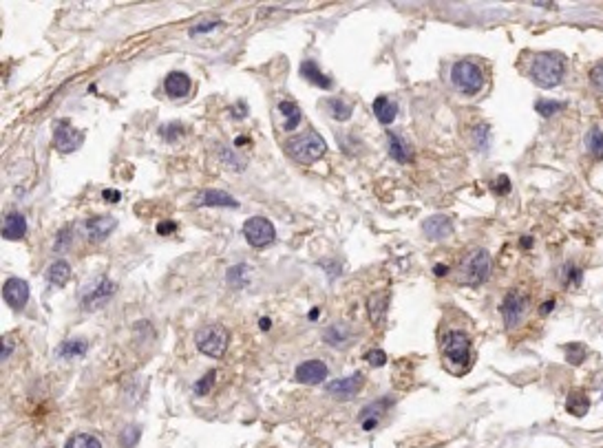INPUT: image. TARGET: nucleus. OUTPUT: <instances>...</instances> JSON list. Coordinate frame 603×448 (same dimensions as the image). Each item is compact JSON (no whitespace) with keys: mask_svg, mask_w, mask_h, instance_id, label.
<instances>
[{"mask_svg":"<svg viewBox=\"0 0 603 448\" xmlns=\"http://www.w3.org/2000/svg\"><path fill=\"white\" fill-rule=\"evenodd\" d=\"M327 378V365L323 360H305L296 367V380L300 384H321Z\"/></svg>","mask_w":603,"mask_h":448,"instance_id":"nucleus-14","label":"nucleus"},{"mask_svg":"<svg viewBox=\"0 0 603 448\" xmlns=\"http://www.w3.org/2000/svg\"><path fill=\"white\" fill-rule=\"evenodd\" d=\"M11 351H13V345H11V342H9L7 338H3V355H0V358H3V362L7 360L9 355H11Z\"/></svg>","mask_w":603,"mask_h":448,"instance_id":"nucleus-41","label":"nucleus"},{"mask_svg":"<svg viewBox=\"0 0 603 448\" xmlns=\"http://www.w3.org/2000/svg\"><path fill=\"white\" fill-rule=\"evenodd\" d=\"M285 153L298 163H312V161H319L327 153V144L323 135H319V133L310 128L303 135H296L285 142Z\"/></svg>","mask_w":603,"mask_h":448,"instance_id":"nucleus-2","label":"nucleus"},{"mask_svg":"<svg viewBox=\"0 0 603 448\" xmlns=\"http://www.w3.org/2000/svg\"><path fill=\"white\" fill-rule=\"evenodd\" d=\"M300 73H303V78L307 82H312L314 86H321V88H329L331 86V80L319 69V65L312 62V60H307V62L300 65Z\"/></svg>","mask_w":603,"mask_h":448,"instance_id":"nucleus-21","label":"nucleus"},{"mask_svg":"<svg viewBox=\"0 0 603 448\" xmlns=\"http://www.w3.org/2000/svg\"><path fill=\"white\" fill-rule=\"evenodd\" d=\"M363 386V373H352L347 378H338L327 384V393L336 400H352Z\"/></svg>","mask_w":603,"mask_h":448,"instance_id":"nucleus-10","label":"nucleus"},{"mask_svg":"<svg viewBox=\"0 0 603 448\" xmlns=\"http://www.w3.org/2000/svg\"><path fill=\"white\" fill-rule=\"evenodd\" d=\"M244 236L252 247H265L274 241V226L265 217H252L244 223Z\"/></svg>","mask_w":603,"mask_h":448,"instance_id":"nucleus-7","label":"nucleus"},{"mask_svg":"<svg viewBox=\"0 0 603 448\" xmlns=\"http://www.w3.org/2000/svg\"><path fill=\"white\" fill-rule=\"evenodd\" d=\"M316 316H319V309H312V311H310V318L314 320Z\"/></svg>","mask_w":603,"mask_h":448,"instance_id":"nucleus-48","label":"nucleus"},{"mask_svg":"<svg viewBox=\"0 0 603 448\" xmlns=\"http://www.w3.org/2000/svg\"><path fill=\"white\" fill-rule=\"evenodd\" d=\"M3 298L11 309H22L29 301V285L22 278H9L3 285Z\"/></svg>","mask_w":603,"mask_h":448,"instance_id":"nucleus-12","label":"nucleus"},{"mask_svg":"<svg viewBox=\"0 0 603 448\" xmlns=\"http://www.w3.org/2000/svg\"><path fill=\"white\" fill-rule=\"evenodd\" d=\"M248 276H250V267L246 263L230 267L228 274H225L228 283H230V285H234V287H246L248 285Z\"/></svg>","mask_w":603,"mask_h":448,"instance_id":"nucleus-30","label":"nucleus"},{"mask_svg":"<svg viewBox=\"0 0 603 448\" xmlns=\"http://www.w3.org/2000/svg\"><path fill=\"white\" fill-rule=\"evenodd\" d=\"M535 109H537L539 115L552 117L555 113H559V111L564 109V104H562V102H555V100H539V102L535 104Z\"/></svg>","mask_w":603,"mask_h":448,"instance_id":"nucleus-34","label":"nucleus"},{"mask_svg":"<svg viewBox=\"0 0 603 448\" xmlns=\"http://www.w3.org/2000/svg\"><path fill=\"white\" fill-rule=\"evenodd\" d=\"M279 113L285 117V124H283L285 130L296 128L298 122H300V117H303V113H300V109L296 107V104H294V102H288V100L279 104Z\"/></svg>","mask_w":603,"mask_h":448,"instance_id":"nucleus-24","label":"nucleus"},{"mask_svg":"<svg viewBox=\"0 0 603 448\" xmlns=\"http://www.w3.org/2000/svg\"><path fill=\"white\" fill-rule=\"evenodd\" d=\"M65 448H102V444L91 433H75L67 440Z\"/></svg>","mask_w":603,"mask_h":448,"instance_id":"nucleus-28","label":"nucleus"},{"mask_svg":"<svg viewBox=\"0 0 603 448\" xmlns=\"http://www.w3.org/2000/svg\"><path fill=\"white\" fill-rule=\"evenodd\" d=\"M422 230H425V234L433 238V241H442V238H446L453 232V223H451L446 215H433L422 223Z\"/></svg>","mask_w":603,"mask_h":448,"instance_id":"nucleus-15","label":"nucleus"},{"mask_svg":"<svg viewBox=\"0 0 603 448\" xmlns=\"http://www.w3.org/2000/svg\"><path fill=\"white\" fill-rule=\"evenodd\" d=\"M373 113H376V117H378L380 124H391L398 115V104L391 102L385 95H380V97L373 100Z\"/></svg>","mask_w":603,"mask_h":448,"instance_id":"nucleus-19","label":"nucleus"},{"mask_svg":"<svg viewBox=\"0 0 603 448\" xmlns=\"http://www.w3.org/2000/svg\"><path fill=\"white\" fill-rule=\"evenodd\" d=\"M175 230H177V226H175L173 221H164V223H159V226H157V232H159V234H171V232H175Z\"/></svg>","mask_w":603,"mask_h":448,"instance_id":"nucleus-39","label":"nucleus"},{"mask_svg":"<svg viewBox=\"0 0 603 448\" xmlns=\"http://www.w3.org/2000/svg\"><path fill=\"white\" fill-rule=\"evenodd\" d=\"M552 307H555V301H546L544 305H541L539 313H541V316H546V313H550V311H552Z\"/></svg>","mask_w":603,"mask_h":448,"instance_id":"nucleus-45","label":"nucleus"},{"mask_svg":"<svg viewBox=\"0 0 603 448\" xmlns=\"http://www.w3.org/2000/svg\"><path fill=\"white\" fill-rule=\"evenodd\" d=\"M194 201L199 205H210V208H239V201L223 190H201Z\"/></svg>","mask_w":603,"mask_h":448,"instance_id":"nucleus-16","label":"nucleus"},{"mask_svg":"<svg viewBox=\"0 0 603 448\" xmlns=\"http://www.w3.org/2000/svg\"><path fill=\"white\" fill-rule=\"evenodd\" d=\"M601 395H603V393H601Z\"/></svg>","mask_w":603,"mask_h":448,"instance_id":"nucleus-49","label":"nucleus"},{"mask_svg":"<svg viewBox=\"0 0 603 448\" xmlns=\"http://www.w3.org/2000/svg\"><path fill=\"white\" fill-rule=\"evenodd\" d=\"M86 349H88L86 340H80V338H69V340H65L62 345L58 347V353L62 355V358H80V355H84V353H86Z\"/></svg>","mask_w":603,"mask_h":448,"instance_id":"nucleus-25","label":"nucleus"},{"mask_svg":"<svg viewBox=\"0 0 603 448\" xmlns=\"http://www.w3.org/2000/svg\"><path fill=\"white\" fill-rule=\"evenodd\" d=\"M194 342H197V347L204 355L221 358L225 353V349H228L230 334L223 325H206L197 334H194Z\"/></svg>","mask_w":603,"mask_h":448,"instance_id":"nucleus-5","label":"nucleus"},{"mask_svg":"<svg viewBox=\"0 0 603 448\" xmlns=\"http://www.w3.org/2000/svg\"><path fill=\"white\" fill-rule=\"evenodd\" d=\"M566 409L570 415L583 417L588 413V409H590V398H588L583 391H570L568 400H566Z\"/></svg>","mask_w":603,"mask_h":448,"instance_id":"nucleus-22","label":"nucleus"},{"mask_svg":"<svg viewBox=\"0 0 603 448\" xmlns=\"http://www.w3.org/2000/svg\"><path fill=\"white\" fill-rule=\"evenodd\" d=\"M84 135L80 130H75L67 119H60V122L55 124V130H53V146L58 148L60 153H73L78 151L80 144H82Z\"/></svg>","mask_w":603,"mask_h":448,"instance_id":"nucleus-9","label":"nucleus"},{"mask_svg":"<svg viewBox=\"0 0 603 448\" xmlns=\"http://www.w3.org/2000/svg\"><path fill=\"white\" fill-rule=\"evenodd\" d=\"M387 140H389V155L391 157H394L396 161H400V163L409 161V148L404 146V142L398 135H394V133H387Z\"/></svg>","mask_w":603,"mask_h":448,"instance_id":"nucleus-27","label":"nucleus"},{"mask_svg":"<svg viewBox=\"0 0 603 448\" xmlns=\"http://www.w3.org/2000/svg\"><path fill=\"white\" fill-rule=\"evenodd\" d=\"M378 426V417H369V420H363V428L365 430H371Z\"/></svg>","mask_w":603,"mask_h":448,"instance_id":"nucleus-44","label":"nucleus"},{"mask_svg":"<svg viewBox=\"0 0 603 448\" xmlns=\"http://www.w3.org/2000/svg\"><path fill=\"white\" fill-rule=\"evenodd\" d=\"M495 190H497V192H506V190H508V177H497Z\"/></svg>","mask_w":603,"mask_h":448,"instance_id":"nucleus-42","label":"nucleus"},{"mask_svg":"<svg viewBox=\"0 0 603 448\" xmlns=\"http://www.w3.org/2000/svg\"><path fill=\"white\" fill-rule=\"evenodd\" d=\"M215 378H217V371H208V373H206V376H204L201 380H197V382H194V386H192L194 395H206V393H210V391H213Z\"/></svg>","mask_w":603,"mask_h":448,"instance_id":"nucleus-33","label":"nucleus"},{"mask_svg":"<svg viewBox=\"0 0 603 448\" xmlns=\"http://www.w3.org/2000/svg\"><path fill=\"white\" fill-rule=\"evenodd\" d=\"M27 232V219L20 212H9L3 223V236L9 241H18Z\"/></svg>","mask_w":603,"mask_h":448,"instance_id":"nucleus-18","label":"nucleus"},{"mask_svg":"<svg viewBox=\"0 0 603 448\" xmlns=\"http://www.w3.org/2000/svg\"><path fill=\"white\" fill-rule=\"evenodd\" d=\"M102 195H104V199H107V201H113V203L119 201V192L117 190H104Z\"/></svg>","mask_w":603,"mask_h":448,"instance_id":"nucleus-43","label":"nucleus"},{"mask_svg":"<svg viewBox=\"0 0 603 448\" xmlns=\"http://www.w3.org/2000/svg\"><path fill=\"white\" fill-rule=\"evenodd\" d=\"M451 82H453L462 93L475 95L484 86V73L482 67L475 65L473 60H458L451 69Z\"/></svg>","mask_w":603,"mask_h":448,"instance_id":"nucleus-4","label":"nucleus"},{"mask_svg":"<svg viewBox=\"0 0 603 448\" xmlns=\"http://www.w3.org/2000/svg\"><path fill=\"white\" fill-rule=\"evenodd\" d=\"M325 104H327V109H329L331 117L338 119V122H345V119H350L352 113H354L352 104H347V102L340 100V97H329Z\"/></svg>","mask_w":603,"mask_h":448,"instance_id":"nucleus-26","label":"nucleus"},{"mask_svg":"<svg viewBox=\"0 0 603 448\" xmlns=\"http://www.w3.org/2000/svg\"><path fill=\"white\" fill-rule=\"evenodd\" d=\"M387 307H389V296H387V294H373V296H369L367 309H369V318H371L373 325H380V323L385 320Z\"/></svg>","mask_w":603,"mask_h":448,"instance_id":"nucleus-20","label":"nucleus"},{"mask_svg":"<svg viewBox=\"0 0 603 448\" xmlns=\"http://www.w3.org/2000/svg\"><path fill=\"white\" fill-rule=\"evenodd\" d=\"M446 272H449V267H446V265H442V263H440V265H435V274H438V276H442V274H446Z\"/></svg>","mask_w":603,"mask_h":448,"instance_id":"nucleus-46","label":"nucleus"},{"mask_svg":"<svg viewBox=\"0 0 603 448\" xmlns=\"http://www.w3.org/2000/svg\"><path fill=\"white\" fill-rule=\"evenodd\" d=\"M69 278H71V265H69L67 261H55V263H51V265H49V270H47V280L51 283V285L62 287Z\"/></svg>","mask_w":603,"mask_h":448,"instance_id":"nucleus-23","label":"nucleus"},{"mask_svg":"<svg viewBox=\"0 0 603 448\" xmlns=\"http://www.w3.org/2000/svg\"><path fill=\"white\" fill-rule=\"evenodd\" d=\"M159 133H161V137H166L168 142H175L179 135H184V128L179 124H168V126H164Z\"/></svg>","mask_w":603,"mask_h":448,"instance_id":"nucleus-36","label":"nucleus"},{"mask_svg":"<svg viewBox=\"0 0 603 448\" xmlns=\"http://www.w3.org/2000/svg\"><path fill=\"white\" fill-rule=\"evenodd\" d=\"M164 88L171 97H186L190 93V78L182 71H173L168 73V78H166Z\"/></svg>","mask_w":603,"mask_h":448,"instance_id":"nucleus-17","label":"nucleus"},{"mask_svg":"<svg viewBox=\"0 0 603 448\" xmlns=\"http://www.w3.org/2000/svg\"><path fill=\"white\" fill-rule=\"evenodd\" d=\"M113 294H115V283L109 280V278H100L93 285V290L82 298V309L84 311H93V309H98V307H102L104 303H107Z\"/></svg>","mask_w":603,"mask_h":448,"instance_id":"nucleus-11","label":"nucleus"},{"mask_svg":"<svg viewBox=\"0 0 603 448\" xmlns=\"http://www.w3.org/2000/svg\"><path fill=\"white\" fill-rule=\"evenodd\" d=\"M267 327H270V320L263 318V320H261V330H267Z\"/></svg>","mask_w":603,"mask_h":448,"instance_id":"nucleus-47","label":"nucleus"},{"mask_svg":"<svg viewBox=\"0 0 603 448\" xmlns=\"http://www.w3.org/2000/svg\"><path fill=\"white\" fill-rule=\"evenodd\" d=\"M581 278H583V274H581V270H579L577 265H572V263L564 265V270H562V283H566L568 287L581 285Z\"/></svg>","mask_w":603,"mask_h":448,"instance_id":"nucleus-32","label":"nucleus"},{"mask_svg":"<svg viewBox=\"0 0 603 448\" xmlns=\"http://www.w3.org/2000/svg\"><path fill=\"white\" fill-rule=\"evenodd\" d=\"M529 307H531V296L529 292H524L519 287L506 292L504 301L500 305V311H502V318L506 323L508 330H512V327H517L524 318L526 313H529Z\"/></svg>","mask_w":603,"mask_h":448,"instance_id":"nucleus-6","label":"nucleus"},{"mask_svg":"<svg viewBox=\"0 0 603 448\" xmlns=\"http://www.w3.org/2000/svg\"><path fill=\"white\" fill-rule=\"evenodd\" d=\"M142 437V426L140 424H131L122 430V435H119V444H122V448H135V444L140 442Z\"/></svg>","mask_w":603,"mask_h":448,"instance_id":"nucleus-31","label":"nucleus"},{"mask_svg":"<svg viewBox=\"0 0 603 448\" xmlns=\"http://www.w3.org/2000/svg\"><path fill=\"white\" fill-rule=\"evenodd\" d=\"M115 226H117V221L113 217H93L84 221V232L88 241L100 243L115 230Z\"/></svg>","mask_w":603,"mask_h":448,"instance_id":"nucleus-13","label":"nucleus"},{"mask_svg":"<svg viewBox=\"0 0 603 448\" xmlns=\"http://www.w3.org/2000/svg\"><path fill=\"white\" fill-rule=\"evenodd\" d=\"M221 22L219 20H210V22H201V25H194L190 27V36H197V34H206V32H213V29H217Z\"/></svg>","mask_w":603,"mask_h":448,"instance_id":"nucleus-38","label":"nucleus"},{"mask_svg":"<svg viewBox=\"0 0 603 448\" xmlns=\"http://www.w3.org/2000/svg\"><path fill=\"white\" fill-rule=\"evenodd\" d=\"M585 146H588V151H590V155L595 159H603V130L599 126H595L590 133H588Z\"/></svg>","mask_w":603,"mask_h":448,"instance_id":"nucleus-29","label":"nucleus"},{"mask_svg":"<svg viewBox=\"0 0 603 448\" xmlns=\"http://www.w3.org/2000/svg\"><path fill=\"white\" fill-rule=\"evenodd\" d=\"M365 358H367V362H369L371 367H383V365L387 362V355H385L383 349H371Z\"/></svg>","mask_w":603,"mask_h":448,"instance_id":"nucleus-37","label":"nucleus"},{"mask_svg":"<svg viewBox=\"0 0 603 448\" xmlns=\"http://www.w3.org/2000/svg\"><path fill=\"white\" fill-rule=\"evenodd\" d=\"M69 238H71V232H69V230H62V234H60V238L55 241V252H58V250H65V245H67Z\"/></svg>","mask_w":603,"mask_h":448,"instance_id":"nucleus-40","label":"nucleus"},{"mask_svg":"<svg viewBox=\"0 0 603 448\" xmlns=\"http://www.w3.org/2000/svg\"><path fill=\"white\" fill-rule=\"evenodd\" d=\"M564 73H566V57L562 53L548 51L535 55L529 76L541 88H555L562 84Z\"/></svg>","mask_w":603,"mask_h":448,"instance_id":"nucleus-1","label":"nucleus"},{"mask_svg":"<svg viewBox=\"0 0 603 448\" xmlns=\"http://www.w3.org/2000/svg\"><path fill=\"white\" fill-rule=\"evenodd\" d=\"M590 84L597 88V91L603 93V60H599V62L590 69Z\"/></svg>","mask_w":603,"mask_h":448,"instance_id":"nucleus-35","label":"nucleus"},{"mask_svg":"<svg viewBox=\"0 0 603 448\" xmlns=\"http://www.w3.org/2000/svg\"><path fill=\"white\" fill-rule=\"evenodd\" d=\"M442 351L446 355V360L456 362V365H466L471 358V338L466 336L464 332H449L444 336V342H442Z\"/></svg>","mask_w":603,"mask_h":448,"instance_id":"nucleus-8","label":"nucleus"},{"mask_svg":"<svg viewBox=\"0 0 603 448\" xmlns=\"http://www.w3.org/2000/svg\"><path fill=\"white\" fill-rule=\"evenodd\" d=\"M491 267H493V261H491V254L486 250H473L469 257H466L462 261V267H460V280L464 283V285H482L489 276H491Z\"/></svg>","mask_w":603,"mask_h":448,"instance_id":"nucleus-3","label":"nucleus"}]
</instances>
